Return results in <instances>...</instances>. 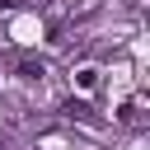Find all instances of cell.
Segmentation results:
<instances>
[{
	"label": "cell",
	"instance_id": "2",
	"mask_svg": "<svg viewBox=\"0 0 150 150\" xmlns=\"http://www.w3.org/2000/svg\"><path fill=\"white\" fill-rule=\"evenodd\" d=\"M14 75H19L23 84H42V75H47V66H42V61H19V66H14Z\"/></svg>",
	"mask_w": 150,
	"mask_h": 150
},
{
	"label": "cell",
	"instance_id": "1",
	"mask_svg": "<svg viewBox=\"0 0 150 150\" xmlns=\"http://www.w3.org/2000/svg\"><path fill=\"white\" fill-rule=\"evenodd\" d=\"M70 84H75L80 94H94V89H98V66H75V70H70Z\"/></svg>",
	"mask_w": 150,
	"mask_h": 150
},
{
	"label": "cell",
	"instance_id": "3",
	"mask_svg": "<svg viewBox=\"0 0 150 150\" xmlns=\"http://www.w3.org/2000/svg\"><path fill=\"white\" fill-rule=\"evenodd\" d=\"M117 122H127V127H141V122H145L141 103H136V98H131V103H122V108H117Z\"/></svg>",
	"mask_w": 150,
	"mask_h": 150
}]
</instances>
